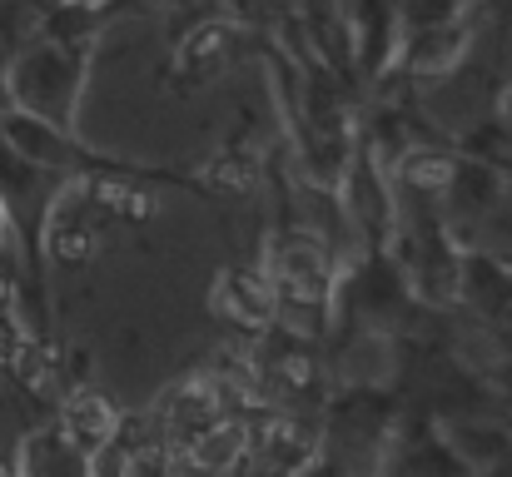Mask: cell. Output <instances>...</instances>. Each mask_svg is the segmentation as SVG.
Segmentation results:
<instances>
[{
    "instance_id": "7c38bea8",
    "label": "cell",
    "mask_w": 512,
    "mask_h": 477,
    "mask_svg": "<svg viewBox=\"0 0 512 477\" xmlns=\"http://www.w3.org/2000/svg\"><path fill=\"white\" fill-rule=\"evenodd\" d=\"M45 5H95V0H45Z\"/></svg>"
},
{
    "instance_id": "30bf717a",
    "label": "cell",
    "mask_w": 512,
    "mask_h": 477,
    "mask_svg": "<svg viewBox=\"0 0 512 477\" xmlns=\"http://www.w3.org/2000/svg\"><path fill=\"white\" fill-rule=\"evenodd\" d=\"M498 383L508 388V398H512V358H503V368H498Z\"/></svg>"
},
{
    "instance_id": "ba28073f",
    "label": "cell",
    "mask_w": 512,
    "mask_h": 477,
    "mask_svg": "<svg viewBox=\"0 0 512 477\" xmlns=\"http://www.w3.org/2000/svg\"><path fill=\"white\" fill-rule=\"evenodd\" d=\"M468 274H473V279H468V294H473L478 304H488V309H503V304H508L512 289H508V274H503L498 264H483V259H478Z\"/></svg>"
},
{
    "instance_id": "5b68a950",
    "label": "cell",
    "mask_w": 512,
    "mask_h": 477,
    "mask_svg": "<svg viewBox=\"0 0 512 477\" xmlns=\"http://www.w3.org/2000/svg\"><path fill=\"white\" fill-rule=\"evenodd\" d=\"M358 309H363V318H383L403 309V279L388 264H368L358 274Z\"/></svg>"
},
{
    "instance_id": "7a4b0ae2",
    "label": "cell",
    "mask_w": 512,
    "mask_h": 477,
    "mask_svg": "<svg viewBox=\"0 0 512 477\" xmlns=\"http://www.w3.org/2000/svg\"><path fill=\"white\" fill-rule=\"evenodd\" d=\"M0 140L20 159H30L35 169H65L75 159V145L65 140V130H55L35 115H20V110H0Z\"/></svg>"
},
{
    "instance_id": "8fae6325",
    "label": "cell",
    "mask_w": 512,
    "mask_h": 477,
    "mask_svg": "<svg viewBox=\"0 0 512 477\" xmlns=\"http://www.w3.org/2000/svg\"><path fill=\"white\" fill-rule=\"evenodd\" d=\"M0 110H10V90H5V60H0Z\"/></svg>"
},
{
    "instance_id": "4fadbf2b",
    "label": "cell",
    "mask_w": 512,
    "mask_h": 477,
    "mask_svg": "<svg viewBox=\"0 0 512 477\" xmlns=\"http://www.w3.org/2000/svg\"><path fill=\"white\" fill-rule=\"evenodd\" d=\"M0 244H5V209H0Z\"/></svg>"
},
{
    "instance_id": "277c9868",
    "label": "cell",
    "mask_w": 512,
    "mask_h": 477,
    "mask_svg": "<svg viewBox=\"0 0 512 477\" xmlns=\"http://www.w3.org/2000/svg\"><path fill=\"white\" fill-rule=\"evenodd\" d=\"M468 468H498L508 458V433L503 428H488V423H453L448 438H443Z\"/></svg>"
},
{
    "instance_id": "9c48e42d",
    "label": "cell",
    "mask_w": 512,
    "mask_h": 477,
    "mask_svg": "<svg viewBox=\"0 0 512 477\" xmlns=\"http://www.w3.org/2000/svg\"><path fill=\"white\" fill-rule=\"evenodd\" d=\"M304 477H353V473L343 468L339 458H319V463H314V468H309V473H304Z\"/></svg>"
},
{
    "instance_id": "8992f818",
    "label": "cell",
    "mask_w": 512,
    "mask_h": 477,
    "mask_svg": "<svg viewBox=\"0 0 512 477\" xmlns=\"http://www.w3.org/2000/svg\"><path fill=\"white\" fill-rule=\"evenodd\" d=\"M473 468L443 443V438H433V443H423L418 453H413V463H408V473L403 477H468Z\"/></svg>"
},
{
    "instance_id": "52a82bcc",
    "label": "cell",
    "mask_w": 512,
    "mask_h": 477,
    "mask_svg": "<svg viewBox=\"0 0 512 477\" xmlns=\"http://www.w3.org/2000/svg\"><path fill=\"white\" fill-rule=\"evenodd\" d=\"M453 194H458V204H468V209H488V204L498 199V179H493V169H483V164H458V169H453Z\"/></svg>"
},
{
    "instance_id": "6da1fadb",
    "label": "cell",
    "mask_w": 512,
    "mask_h": 477,
    "mask_svg": "<svg viewBox=\"0 0 512 477\" xmlns=\"http://www.w3.org/2000/svg\"><path fill=\"white\" fill-rule=\"evenodd\" d=\"M80 85H85V55L80 45H30L5 65V90H10V110L35 115L55 130L70 125L75 105H80Z\"/></svg>"
},
{
    "instance_id": "3957f363",
    "label": "cell",
    "mask_w": 512,
    "mask_h": 477,
    "mask_svg": "<svg viewBox=\"0 0 512 477\" xmlns=\"http://www.w3.org/2000/svg\"><path fill=\"white\" fill-rule=\"evenodd\" d=\"M25 477H90V458L85 448H75L60 433H35L25 443Z\"/></svg>"
}]
</instances>
